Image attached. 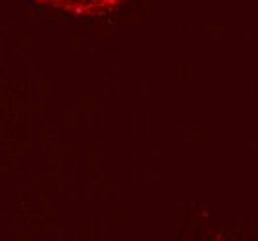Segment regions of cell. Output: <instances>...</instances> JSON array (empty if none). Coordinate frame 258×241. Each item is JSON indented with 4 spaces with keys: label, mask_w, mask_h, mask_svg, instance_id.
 I'll use <instances>...</instances> for the list:
<instances>
[{
    "label": "cell",
    "mask_w": 258,
    "mask_h": 241,
    "mask_svg": "<svg viewBox=\"0 0 258 241\" xmlns=\"http://www.w3.org/2000/svg\"><path fill=\"white\" fill-rule=\"evenodd\" d=\"M39 8L77 21H104L123 12L130 0H32Z\"/></svg>",
    "instance_id": "obj_1"
}]
</instances>
